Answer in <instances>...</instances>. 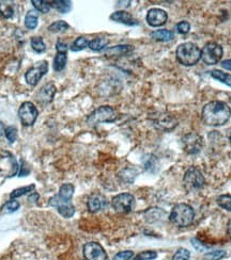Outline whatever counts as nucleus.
I'll return each mask as SVG.
<instances>
[{
    "label": "nucleus",
    "mask_w": 231,
    "mask_h": 260,
    "mask_svg": "<svg viewBox=\"0 0 231 260\" xmlns=\"http://www.w3.org/2000/svg\"><path fill=\"white\" fill-rule=\"evenodd\" d=\"M5 138L10 143H14L17 139V129L14 126H9L5 128Z\"/></svg>",
    "instance_id": "4c0bfd02"
},
{
    "label": "nucleus",
    "mask_w": 231,
    "mask_h": 260,
    "mask_svg": "<svg viewBox=\"0 0 231 260\" xmlns=\"http://www.w3.org/2000/svg\"><path fill=\"white\" fill-rule=\"evenodd\" d=\"M151 37L154 41L157 42H170L175 37L173 32L167 29H159L156 31H153L151 33Z\"/></svg>",
    "instance_id": "6ab92c4d"
},
{
    "label": "nucleus",
    "mask_w": 231,
    "mask_h": 260,
    "mask_svg": "<svg viewBox=\"0 0 231 260\" xmlns=\"http://www.w3.org/2000/svg\"><path fill=\"white\" fill-rule=\"evenodd\" d=\"M38 12L37 10H30L25 16V26L28 29H36L38 26Z\"/></svg>",
    "instance_id": "aec40b11"
},
{
    "label": "nucleus",
    "mask_w": 231,
    "mask_h": 260,
    "mask_svg": "<svg viewBox=\"0 0 231 260\" xmlns=\"http://www.w3.org/2000/svg\"><path fill=\"white\" fill-rule=\"evenodd\" d=\"M109 40L106 37H96L89 42V48L93 51H101L107 47Z\"/></svg>",
    "instance_id": "4be33fe9"
},
{
    "label": "nucleus",
    "mask_w": 231,
    "mask_h": 260,
    "mask_svg": "<svg viewBox=\"0 0 231 260\" xmlns=\"http://www.w3.org/2000/svg\"><path fill=\"white\" fill-rule=\"evenodd\" d=\"M111 19L114 22L121 23L126 26H137L139 23L135 19L132 14L126 11H116L111 15Z\"/></svg>",
    "instance_id": "f3484780"
},
{
    "label": "nucleus",
    "mask_w": 231,
    "mask_h": 260,
    "mask_svg": "<svg viewBox=\"0 0 231 260\" xmlns=\"http://www.w3.org/2000/svg\"><path fill=\"white\" fill-rule=\"evenodd\" d=\"M38 199V194H37V193H32L31 195H29V197H28V200H30V201H32V200L36 201Z\"/></svg>",
    "instance_id": "a18cd8bd"
},
{
    "label": "nucleus",
    "mask_w": 231,
    "mask_h": 260,
    "mask_svg": "<svg viewBox=\"0 0 231 260\" xmlns=\"http://www.w3.org/2000/svg\"><path fill=\"white\" fill-rule=\"evenodd\" d=\"M35 188H36L35 185H29V186H26V187L18 188V189H15L10 194V197L11 198H17V197L23 196V195L27 194V193H32V191L35 190Z\"/></svg>",
    "instance_id": "c756f323"
},
{
    "label": "nucleus",
    "mask_w": 231,
    "mask_h": 260,
    "mask_svg": "<svg viewBox=\"0 0 231 260\" xmlns=\"http://www.w3.org/2000/svg\"><path fill=\"white\" fill-rule=\"evenodd\" d=\"M57 211L59 212L63 218L69 219V218H72L74 216L75 208H74L72 203L64 204V205H61L59 207H57Z\"/></svg>",
    "instance_id": "bb28decb"
},
{
    "label": "nucleus",
    "mask_w": 231,
    "mask_h": 260,
    "mask_svg": "<svg viewBox=\"0 0 231 260\" xmlns=\"http://www.w3.org/2000/svg\"><path fill=\"white\" fill-rule=\"evenodd\" d=\"M184 151L190 155H196L201 152L203 146L202 138L195 132H190L185 134L182 139Z\"/></svg>",
    "instance_id": "9b49d317"
},
{
    "label": "nucleus",
    "mask_w": 231,
    "mask_h": 260,
    "mask_svg": "<svg viewBox=\"0 0 231 260\" xmlns=\"http://www.w3.org/2000/svg\"><path fill=\"white\" fill-rule=\"evenodd\" d=\"M118 112L113 107L109 106H102L98 109H95L92 113H90L87 119V123L89 125H96L101 123H113L117 121Z\"/></svg>",
    "instance_id": "20e7f679"
},
{
    "label": "nucleus",
    "mask_w": 231,
    "mask_h": 260,
    "mask_svg": "<svg viewBox=\"0 0 231 260\" xmlns=\"http://www.w3.org/2000/svg\"><path fill=\"white\" fill-rule=\"evenodd\" d=\"M138 175V171L136 168L134 167H125L119 173V179L122 181V183L127 184V185H131L134 183L135 178L137 177Z\"/></svg>",
    "instance_id": "a211bd4d"
},
{
    "label": "nucleus",
    "mask_w": 231,
    "mask_h": 260,
    "mask_svg": "<svg viewBox=\"0 0 231 260\" xmlns=\"http://www.w3.org/2000/svg\"><path fill=\"white\" fill-rule=\"evenodd\" d=\"M74 194V186L72 184H64L60 187V190L55 196L49 199V205L53 207H59L64 204H70Z\"/></svg>",
    "instance_id": "9d476101"
},
{
    "label": "nucleus",
    "mask_w": 231,
    "mask_h": 260,
    "mask_svg": "<svg viewBox=\"0 0 231 260\" xmlns=\"http://www.w3.org/2000/svg\"><path fill=\"white\" fill-rule=\"evenodd\" d=\"M231 116V109L224 101L208 102L202 109L201 118L205 125L208 126H223L229 121Z\"/></svg>",
    "instance_id": "f257e3e1"
},
{
    "label": "nucleus",
    "mask_w": 231,
    "mask_h": 260,
    "mask_svg": "<svg viewBox=\"0 0 231 260\" xmlns=\"http://www.w3.org/2000/svg\"><path fill=\"white\" fill-rule=\"evenodd\" d=\"M133 50V46L131 45H118V46H114L113 48H109L106 50V55L112 56H121L131 53Z\"/></svg>",
    "instance_id": "5701e85b"
},
{
    "label": "nucleus",
    "mask_w": 231,
    "mask_h": 260,
    "mask_svg": "<svg viewBox=\"0 0 231 260\" xmlns=\"http://www.w3.org/2000/svg\"><path fill=\"white\" fill-rule=\"evenodd\" d=\"M177 60L184 66H192L201 59V50L195 43L186 42L180 44L176 50Z\"/></svg>",
    "instance_id": "f03ea898"
},
{
    "label": "nucleus",
    "mask_w": 231,
    "mask_h": 260,
    "mask_svg": "<svg viewBox=\"0 0 231 260\" xmlns=\"http://www.w3.org/2000/svg\"><path fill=\"white\" fill-rule=\"evenodd\" d=\"M0 14L4 18H11L14 15V6L12 2L0 1Z\"/></svg>",
    "instance_id": "393cba45"
},
{
    "label": "nucleus",
    "mask_w": 231,
    "mask_h": 260,
    "mask_svg": "<svg viewBox=\"0 0 231 260\" xmlns=\"http://www.w3.org/2000/svg\"><path fill=\"white\" fill-rule=\"evenodd\" d=\"M217 205L223 209L231 212V195L230 194H224L217 197Z\"/></svg>",
    "instance_id": "7c9ffc66"
},
{
    "label": "nucleus",
    "mask_w": 231,
    "mask_h": 260,
    "mask_svg": "<svg viewBox=\"0 0 231 260\" xmlns=\"http://www.w3.org/2000/svg\"><path fill=\"white\" fill-rule=\"evenodd\" d=\"M38 115L37 107L30 101L23 102L18 109V116L22 124L26 127L32 126L36 123Z\"/></svg>",
    "instance_id": "0eeeda50"
},
{
    "label": "nucleus",
    "mask_w": 231,
    "mask_h": 260,
    "mask_svg": "<svg viewBox=\"0 0 231 260\" xmlns=\"http://www.w3.org/2000/svg\"><path fill=\"white\" fill-rule=\"evenodd\" d=\"M56 94V87L53 83H46L38 91L36 99L40 103H48L53 100Z\"/></svg>",
    "instance_id": "dca6fc26"
},
{
    "label": "nucleus",
    "mask_w": 231,
    "mask_h": 260,
    "mask_svg": "<svg viewBox=\"0 0 231 260\" xmlns=\"http://www.w3.org/2000/svg\"><path fill=\"white\" fill-rule=\"evenodd\" d=\"M224 54L223 47L215 42H210L204 45L201 50V60L207 65H215L221 61Z\"/></svg>",
    "instance_id": "423d86ee"
},
{
    "label": "nucleus",
    "mask_w": 231,
    "mask_h": 260,
    "mask_svg": "<svg viewBox=\"0 0 231 260\" xmlns=\"http://www.w3.org/2000/svg\"><path fill=\"white\" fill-rule=\"evenodd\" d=\"M68 28H69V25L66 22H64V21H57V22H54L53 24L49 26L48 30L50 32H53V33H58V32L66 31Z\"/></svg>",
    "instance_id": "473e14b6"
},
{
    "label": "nucleus",
    "mask_w": 231,
    "mask_h": 260,
    "mask_svg": "<svg viewBox=\"0 0 231 260\" xmlns=\"http://www.w3.org/2000/svg\"><path fill=\"white\" fill-rule=\"evenodd\" d=\"M195 218V211L188 204H178L172 208L169 220L172 224L178 227L190 226Z\"/></svg>",
    "instance_id": "7ed1b4c3"
},
{
    "label": "nucleus",
    "mask_w": 231,
    "mask_h": 260,
    "mask_svg": "<svg viewBox=\"0 0 231 260\" xmlns=\"http://www.w3.org/2000/svg\"><path fill=\"white\" fill-rule=\"evenodd\" d=\"M31 3L34 4L35 9L38 12L41 13H48L51 8V4L48 1H44V0H32Z\"/></svg>",
    "instance_id": "2f4dec72"
},
{
    "label": "nucleus",
    "mask_w": 231,
    "mask_h": 260,
    "mask_svg": "<svg viewBox=\"0 0 231 260\" xmlns=\"http://www.w3.org/2000/svg\"><path fill=\"white\" fill-rule=\"evenodd\" d=\"M167 19H168L167 12L158 8L150 9L148 11L146 16V21L151 27H160V26H163L167 22Z\"/></svg>",
    "instance_id": "4468645a"
},
{
    "label": "nucleus",
    "mask_w": 231,
    "mask_h": 260,
    "mask_svg": "<svg viewBox=\"0 0 231 260\" xmlns=\"http://www.w3.org/2000/svg\"><path fill=\"white\" fill-rule=\"evenodd\" d=\"M50 3L51 6H54L58 12L62 13V14L69 13L72 9V3H71V1H66V0H58V1H53Z\"/></svg>",
    "instance_id": "a878e982"
},
{
    "label": "nucleus",
    "mask_w": 231,
    "mask_h": 260,
    "mask_svg": "<svg viewBox=\"0 0 231 260\" xmlns=\"http://www.w3.org/2000/svg\"><path fill=\"white\" fill-rule=\"evenodd\" d=\"M48 63L47 61H40L36 63L35 66L30 67L25 74V80L29 86L35 87L42 79V77L47 73Z\"/></svg>",
    "instance_id": "6e6552de"
},
{
    "label": "nucleus",
    "mask_w": 231,
    "mask_h": 260,
    "mask_svg": "<svg viewBox=\"0 0 231 260\" xmlns=\"http://www.w3.org/2000/svg\"><path fill=\"white\" fill-rule=\"evenodd\" d=\"M192 246H194V248L198 251H200V252H203L205 251L207 249H209V246L207 245H204L203 243H201L200 241H198L197 239H192Z\"/></svg>",
    "instance_id": "79ce46f5"
},
{
    "label": "nucleus",
    "mask_w": 231,
    "mask_h": 260,
    "mask_svg": "<svg viewBox=\"0 0 231 260\" xmlns=\"http://www.w3.org/2000/svg\"><path fill=\"white\" fill-rule=\"evenodd\" d=\"M5 133V127L3 125L2 122H0V138Z\"/></svg>",
    "instance_id": "49530a36"
},
{
    "label": "nucleus",
    "mask_w": 231,
    "mask_h": 260,
    "mask_svg": "<svg viewBox=\"0 0 231 260\" xmlns=\"http://www.w3.org/2000/svg\"><path fill=\"white\" fill-rule=\"evenodd\" d=\"M153 125L164 131H170L178 126V121L169 113H158L153 118Z\"/></svg>",
    "instance_id": "ddd939ff"
},
{
    "label": "nucleus",
    "mask_w": 231,
    "mask_h": 260,
    "mask_svg": "<svg viewBox=\"0 0 231 260\" xmlns=\"http://www.w3.org/2000/svg\"><path fill=\"white\" fill-rule=\"evenodd\" d=\"M31 47L38 54H42L46 50V45H45L41 36H35L31 38Z\"/></svg>",
    "instance_id": "cd10ccee"
},
{
    "label": "nucleus",
    "mask_w": 231,
    "mask_h": 260,
    "mask_svg": "<svg viewBox=\"0 0 231 260\" xmlns=\"http://www.w3.org/2000/svg\"><path fill=\"white\" fill-rule=\"evenodd\" d=\"M176 30L179 32L180 34H186V33H189L191 30V25L190 23L185 22V21L180 22L176 26Z\"/></svg>",
    "instance_id": "ea45409f"
},
{
    "label": "nucleus",
    "mask_w": 231,
    "mask_h": 260,
    "mask_svg": "<svg viewBox=\"0 0 231 260\" xmlns=\"http://www.w3.org/2000/svg\"><path fill=\"white\" fill-rule=\"evenodd\" d=\"M191 253L186 249H180L176 252V254L173 255L172 260H190Z\"/></svg>",
    "instance_id": "58836bf2"
},
{
    "label": "nucleus",
    "mask_w": 231,
    "mask_h": 260,
    "mask_svg": "<svg viewBox=\"0 0 231 260\" xmlns=\"http://www.w3.org/2000/svg\"><path fill=\"white\" fill-rule=\"evenodd\" d=\"M112 205L118 213H128L133 210L135 197L130 193H121L113 198Z\"/></svg>",
    "instance_id": "1a4fd4ad"
},
{
    "label": "nucleus",
    "mask_w": 231,
    "mask_h": 260,
    "mask_svg": "<svg viewBox=\"0 0 231 260\" xmlns=\"http://www.w3.org/2000/svg\"><path fill=\"white\" fill-rule=\"evenodd\" d=\"M222 67L227 69V70H230L231 71V59L229 60H225L222 62Z\"/></svg>",
    "instance_id": "c03bdc74"
},
{
    "label": "nucleus",
    "mask_w": 231,
    "mask_h": 260,
    "mask_svg": "<svg viewBox=\"0 0 231 260\" xmlns=\"http://www.w3.org/2000/svg\"><path fill=\"white\" fill-rule=\"evenodd\" d=\"M68 62V56L67 53H57L55 59H54V64L53 67L55 71H61L66 67Z\"/></svg>",
    "instance_id": "412c9836"
},
{
    "label": "nucleus",
    "mask_w": 231,
    "mask_h": 260,
    "mask_svg": "<svg viewBox=\"0 0 231 260\" xmlns=\"http://www.w3.org/2000/svg\"><path fill=\"white\" fill-rule=\"evenodd\" d=\"M56 49H57V53H67L68 45L62 41H58L56 44Z\"/></svg>",
    "instance_id": "37998d69"
},
{
    "label": "nucleus",
    "mask_w": 231,
    "mask_h": 260,
    "mask_svg": "<svg viewBox=\"0 0 231 260\" xmlns=\"http://www.w3.org/2000/svg\"><path fill=\"white\" fill-rule=\"evenodd\" d=\"M83 257L86 260H106L107 254L98 242H89L83 245Z\"/></svg>",
    "instance_id": "f8f14e48"
},
{
    "label": "nucleus",
    "mask_w": 231,
    "mask_h": 260,
    "mask_svg": "<svg viewBox=\"0 0 231 260\" xmlns=\"http://www.w3.org/2000/svg\"><path fill=\"white\" fill-rule=\"evenodd\" d=\"M148 157L149 158L145 159V168L147 171L154 172V168H155L157 165V159L155 156H153V155H149Z\"/></svg>",
    "instance_id": "72a5a7b5"
},
{
    "label": "nucleus",
    "mask_w": 231,
    "mask_h": 260,
    "mask_svg": "<svg viewBox=\"0 0 231 260\" xmlns=\"http://www.w3.org/2000/svg\"><path fill=\"white\" fill-rule=\"evenodd\" d=\"M157 257L156 252L154 251H145L141 252L139 254L135 257L134 260H153Z\"/></svg>",
    "instance_id": "c9c22d12"
},
{
    "label": "nucleus",
    "mask_w": 231,
    "mask_h": 260,
    "mask_svg": "<svg viewBox=\"0 0 231 260\" xmlns=\"http://www.w3.org/2000/svg\"><path fill=\"white\" fill-rule=\"evenodd\" d=\"M226 256V252L225 251H213V252H209L203 256L205 260H221Z\"/></svg>",
    "instance_id": "f704fd0d"
},
{
    "label": "nucleus",
    "mask_w": 231,
    "mask_h": 260,
    "mask_svg": "<svg viewBox=\"0 0 231 260\" xmlns=\"http://www.w3.org/2000/svg\"><path fill=\"white\" fill-rule=\"evenodd\" d=\"M205 180L202 173L198 167L191 166L184 174L183 186L188 192L198 191L204 187Z\"/></svg>",
    "instance_id": "39448f33"
},
{
    "label": "nucleus",
    "mask_w": 231,
    "mask_h": 260,
    "mask_svg": "<svg viewBox=\"0 0 231 260\" xmlns=\"http://www.w3.org/2000/svg\"><path fill=\"white\" fill-rule=\"evenodd\" d=\"M89 46V40L86 36H79L71 45V50L72 51H80Z\"/></svg>",
    "instance_id": "c85d7f7f"
},
{
    "label": "nucleus",
    "mask_w": 231,
    "mask_h": 260,
    "mask_svg": "<svg viewBox=\"0 0 231 260\" xmlns=\"http://www.w3.org/2000/svg\"><path fill=\"white\" fill-rule=\"evenodd\" d=\"M134 256V253L132 251H123L118 253L117 255L114 257L113 260H130Z\"/></svg>",
    "instance_id": "a19ab883"
},
{
    "label": "nucleus",
    "mask_w": 231,
    "mask_h": 260,
    "mask_svg": "<svg viewBox=\"0 0 231 260\" xmlns=\"http://www.w3.org/2000/svg\"><path fill=\"white\" fill-rule=\"evenodd\" d=\"M106 205H107V200L105 196L100 193L91 194L87 201L88 209L91 213H96L103 210L106 207Z\"/></svg>",
    "instance_id": "2eb2a0df"
},
{
    "label": "nucleus",
    "mask_w": 231,
    "mask_h": 260,
    "mask_svg": "<svg viewBox=\"0 0 231 260\" xmlns=\"http://www.w3.org/2000/svg\"><path fill=\"white\" fill-rule=\"evenodd\" d=\"M19 208V203L17 200H10L2 207V211L3 213H13L15 212Z\"/></svg>",
    "instance_id": "e433bc0d"
},
{
    "label": "nucleus",
    "mask_w": 231,
    "mask_h": 260,
    "mask_svg": "<svg viewBox=\"0 0 231 260\" xmlns=\"http://www.w3.org/2000/svg\"><path fill=\"white\" fill-rule=\"evenodd\" d=\"M211 76H212V78H214L215 80L220 81L224 84H226V86L231 88V75L230 74L224 73V71H222L220 69H214V70H212Z\"/></svg>",
    "instance_id": "b1692460"
}]
</instances>
